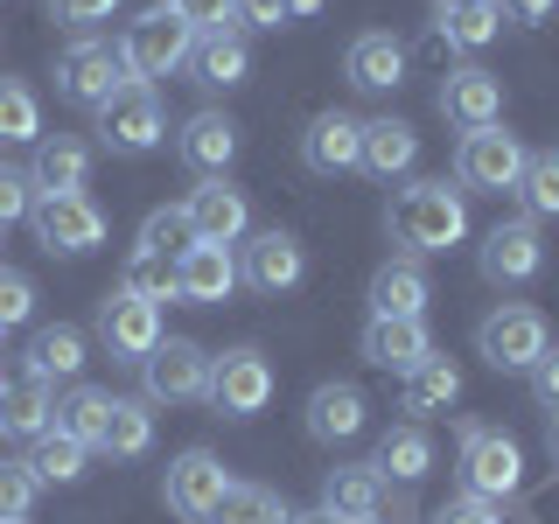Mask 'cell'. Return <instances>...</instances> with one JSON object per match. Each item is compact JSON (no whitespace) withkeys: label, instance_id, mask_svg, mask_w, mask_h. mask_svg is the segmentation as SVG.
Returning a JSON list of instances; mask_svg holds the SVG:
<instances>
[{"label":"cell","instance_id":"6","mask_svg":"<svg viewBox=\"0 0 559 524\" xmlns=\"http://www.w3.org/2000/svg\"><path fill=\"white\" fill-rule=\"evenodd\" d=\"M28 224H35V245H43L49 259H84V252L105 245V210L84 196V189H70V196H35Z\"/></svg>","mask_w":559,"mask_h":524},{"label":"cell","instance_id":"41","mask_svg":"<svg viewBox=\"0 0 559 524\" xmlns=\"http://www.w3.org/2000/svg\"><path fill=\"white\" fill-rule=\"evenodd\" d=\"M35 468L28 462H0V524H22L35 511Z\"/></svg>","mask_w":559,"mask_h":524},{"label":"cell","instance_id":"56","mask_svg":"<svg viewBox=\"0 0 559 524\" xmlns=\"http://www.w3.org/2000/svg\"><path fill=\"white\" fill-rule=\"evenodd\" d=\"M0 336H8V329H0Z\"/></svg>","mask_w":559,"mask_h":524},{"label":"cell","instance_id":"49","mask_svg":"<svg viewBox=\"0 0 559 524\" xmlns=\"http://www.w3.org/2000/svg\"><path fill=\"white\" fill-rule=\"evenodd\" d=\"M552 8H559V0H503L497 14H511V22H524V28H538V22H546Z\"/></svg>","mask_w":559,"mask_h":524},{"label":"cell","instance_id":"21","mask_svg":"<svg viewBox=\"0 0 559 524\" xmlns=\"http://www.w3.org/2000/svg\"><path fill=\"white\" fill-rule=\"evenodd\" d=\"M343 78L357 84V92H399V84H406V43L384 35V28L357 35V43L343 49Z\"/></svg>","mask_w":559,"mask_h":524},{"label":"cell","instance_id":"9","mask_svg":"<svg viewBox=\"0 0 559 524\" xmlns=\"http://www.w3.org/2000/svg\"><path fill=\"white\" fill-rule=\"evenodd\" d=\"M518 483H524V448L497 427H468L462 433V489L468 497L503 503V497H518Z\"/></svg>","mask_w":559,"mask_h":524},{"label":"cell","instance_id":"4","mask_svg":"<svg viewBox=\"0 0 559 524\" xmlns=\"http://www.w3.org/2000/svg\"><path fill=\"white\" fill-rule=\"evenodd\" d=\"M524 162H532V154H524L518 133L476 127V133H462V147H454V182H462L468 196H503V189H518Z\"/></svg>","mask_w":559,"mask_h":524},{"label":"cell","instance_id":"52","mask_svg":"<svg viewBox=\"0 0 559 524\" xmlns=\"http://www.w3.org/2000/svg\"><path fill=\"white\" fill-rule=\"evenodd\" d=\"M314 8H322V0H287V14H314Z\"/></svg>","mask_w":559,"mask_h":524},{"label":"cell","instance_id":"47","mask_svg":"<svg viewBox=\"0 0 559 524\" xmlns=\"http://www.w3.org/2000/svg\"><path fill=\"white\" fill-rule=\"evenodd\" d=\"M524 378H532V398H538V406L559 413V349H546V357H538Z\"/></svg>","mask_w":559,"mask_h":524},{"label":"cell","instance_id":"55","mask_svg":"<svg viewBox=\"0 0 559 524\" xmlns=\"http://www.w3.org/2000/svg\"><path fill=\"white\" fill-rule=\"evenodd\" d=\"M357 524H378V517H357Z\"/></svg>","mask_w":559,"mask_h":524},{"label":"cell","instance_id":"43","mask_svg":"<svg viewBox=\"0 0 559 524\" xmlns=\"http://www.w3.org/2000/svg\"><path fill=\"white\" fill-rule=\"evenodd\" d=\"M28 314H35V279L14 273V266H0V329H22Z\"/></svg>","mask_w":559,"mask_h":524},{"label":"cell","instance_id":"25","mask_svg":"<svg viewBox=\"0 0 559 524\" xmlns=\"http://www.w3.org/2000/svg\"><path fill=\"white\" fill-rule=\"evenodd\" d=\"M357 147H364V119H349V112H322L301 133V162L314 175H349L357 168Z\"/></svg>","mask_w":559,"mask_h":524},{"label":"cell","instance_id":"44","mask_svg":"<svg viewBox=\"0 0 559 524\" xmlns=\"http://www.w3.org/2000/svg\"><path fill=\"white\" fill-rule=\"evenodd\" d=\"M175 14L189 22V35H217V28H238V8L231 0H168Z\"/></svg>","mask_w":559,"mask_h":524},{"label":"cell","instance_id":"40","mask_svg":"<svg viewBox=\"0 0 559 524\" xmlns=\"http://www.w3.org/2000/svg\"><path fill=\"white\" fill-rule=\"evenodd\" d=\"M189 245H197V231H189L182 203H175V210H147V224H140V252H162V259H182Z\"/></svg>","mask_w":559,"mask_h":524},{"label":"cell","instance_id":"45","mask_svg":"<svg viewBox=\"0 0 559 524\" xmlns=\"http://www.w3.org/2000/svg\"><path fill=\"white\" fill-rule=\"evenodd\" d=\"M112 14H119V0H49V22L57 28H98Z\"/></svg>","mask_w":559,"mask_h":524},{"label":"cell","instance_id":"36","mask_svg":"<svg viewBox=\"0 0 559 524\" xmlns=\"http://www.w3.org/2000/svg\"><path fill=\"white\" fill-rule=\"evenodd\" d=\"M280 517H287V503H280L266 483H231V489H224V503L203 524H280Z\"/></svg>","mask_w":559,"mask_h":524},{"label":"cell","instance_id":"7","mask_svg":"<svg viewBox=\"0 0 559 524\" xmlns=\"http://www.w3.org/2000/svg\"><path fill=\"white\" fill-rule=\"evenodd\" d=\"M140 384H147V406H189L210 392V349L189 336H168L140 357Z\"/></svg>","mask_w":559,"mask_h":524},{"label":"cell","instance_id":"18","mask_svg":"<svg viewBox=\"0 0 559 524\" xmlns=\"http://www.w3.org/2000/svg\"><path fill=\"white\" fill-rule=\"evenodd\" d=\"M364 419H371V398H364L349 378H329V384H314V392H308V433H314L322 448L357 441Z\"/></svg>","mask_w":559,"mask_h":524},{"label":"cell","instance_id":"17","mask_svg":"<svg viewBox=\"0 0 559 524\" xmlns=\"http://www.w3.org/2000/svg\"><path fill=\"white\" fill-rule=\"evenodd\" d=\"M441 119H454L462 133L476 127H503V84L489 78L483 63H462L441 78Z\"/></svg>","mask_w":559,"mask_h":524},{"label":"cell","instance_id":"22","mask_svg":"<svg viewBox=\"0 0 559 524\" xmlns=\"http://www.w3.org/2000/svg\"><path fill=\"white\" fill-rule=\"evenodd\" d=\"M433 301V279L419 259H384L371 279V314H392V322H419Z\"/></svg>","mask_w":559,"mask_h":524},{"label":"cell","instance_id":"2","mask_svg":"<svg viewBox=\"0 0 559 524\" xmlns=\"http://www.w3.org/2000/svg\"><path fill=\"white\" fill-rule=\"evenodd\" d=\"M189 43H197L189 22L162 0V8H147L140 22H127V35H119V63H127L133 84H154V78H168V70L189 63Z\"/></svg>","mask_w":559,"mask_h":524},{"label":"cell","instance_id":"19","mask_svg":"<svg viewBox=\"0 0 559 524\" xmlns=\"http://www.w3.org/2000/svg\"><path fill=\"white\" fill-rule=\"evenodd\" d=\"M35 196H70V189L92 182V147L78 133H43L35 140V162H28Z\"/></svg>","mask_w":559,"mask_h":524},{"label":"cell","instance_id":"8","mask_svg":"<svg viewBox=\"0 0 559 524\" xmlns=\"http://www.w3.org/2000/svg\"><path fill=\"white\" fill-rule=\"evenodd\" d=\"M98 140L112 154H154L168 140V112L162 98H154V84H127V92H112L98 105Z\"/></svg>","mask_w":559,"mask_h":524},{"label":"cell","instance_id":"51","mask_svg":"<svg viewBox=\"0 0 559 524\" xmlns=\"http://www.w3.org/2000/svg\"><path fill=\"white\" fill-rule=\"evenodd\" d=\"M546 454H552V468H559V413L546 419Z\"/></svg>","mask_w":559,"mask_h":524},{"label":"cell","instance_id":"15","mask_svg":"<svg viewBox=\"0 0 559 524\" xmlns=\"http://www.w3.org/2000/svg\"><path fill=\"white\" fill-rule=\"evenodd\" d=\"M238 294V252L231 245H189L182 259H175V301L189 308H217Z\"/></svg>","mask_w":559,"mask_h":524},{"label":"cell","instance_id":"34","mask_svg":"<svg viewBox=\"0 0 559 524\" xmlns=\"http://www.w3.org/2000/svg\"><path fill=\"white\" fill-rule=\"evenodd\" d=\"M105 413H112V392H98V384L78 378V384L57 398V433H70V441H84V448H98Z\"/></svg>","mask_w":559,"mask_h":524},{"label":"cell","instance_id":"38","mask_svg":"<svg viewBox=\"0 0 559 524\" xmlns=\"http://www.w3.org/2000/svg\"><path fill=\"white\" fill-rule=\"evenodd\" d=\"M497 28H503L497 0H483V8H441V43L448 49H483V43H497Z\"/></svg>","mask_w":559,"mask_h":524},{"label":"cell","instance_id":"50","mask_svg":"<svg viewBox=\"0 0 559 524\" xmlns=\"http://www.w3.org/2000/svg\"><path fill=\"white\" fill-rule=\"evenodd\" d=\"M280 524H336V517H329V511H287Z\"/></svg>","mask_w":559,"mask_h":524},{"label":"cell","instance_id":"10","mask_svg":"<svg viewBox=\"0 0 559 524\" xmlns=\"http://www.w3.org/2000/svg\"><path fill=\"white\" fill-rule=\"evenodd\" d=\"M210 406H217L224 419H252V413H266V398H273V364L259 357L252 343H238V349H224V357H210Z\"/></svg>","mask_w":559,"mask_h":524},{"label":"cell","instance_id":"54","mask_svg":"<svg viewBox=\"0 0 559 524\" xmlns=\"http://www.w3.org/2000/svg\"><path fill=\"white\" fill-rule=\"evenodd\" d=\"M0 433H8V384H0Z\"/></svg>","mask_w":559,"mask_h":524},{"label":"cell","instance_id":"28","mask_svg":"<svg viewBox=\"0 0 559 524\" xmlns=\"http://www.w3.org/2000/svg\"><path fill=\"white\" fill-rule=\"evenodd\" d=\"M84 329H70V322H49V329H35L28 336V378H43V384H78L84 378Z\"/></svg>","mask_w":559,"mask_h":524},{"label":"cell","instance_id":"26","mask_svg":"<svg viewBox=\"0 0 559 524\" xmlns=\"http://www.w3.org/2000/svg\"><path fill=\"white\" fill-rule=\"evenodd\" d=\"M378 503H384V476H378L371 462H343V468H329V476H322V511L336 517V524L378 517Z\"/></svg>","mask_w":559,"mask_h":524},{"label":"cell","instance_id":"42","mask_svg":"<svg viewBox=\"0 0 559 524\" xmlns=\"http://www.w3.org/2000/svg\"><path fill=\"white\" fill-rule=\"evenodd\" d=\"M28 210H35V182H28V168L0 162V231H8V224H22Z\"/></svg>","mask_w":559,"mask_h":524},{"label":"cell","instance_id":"14","mask_svg":"<svg viewBox=\"0 0 559 524\" xmlns=\"http://www.w3.org/2000/svg\"><path fill=\"white\" fill-rule=\"evenodd\" d=\"M182 217H189V231H197V245H238L245 224H252V203H245L238 182H224V175H203V182L189 189Z\"/></svg>","mask_w":559,"mask_h":524},{"label":"cell","instance_id":"30","mask_svg":"<svg viewBox=\"0 0 559 524\" xmlns=\"http://www.w3.org/2000/svg\"><path fill=\"white\" fill-rule=\"evenodd\" d=\"M371 468H378L384 483H419V476L433 468V433L419 427V419H399V427H384Z\"/></svg>","mask_w":559,"mask_h":524},{"label":"cell","instance_id":"24","mask_svg":"<svg viewBox=\"0 0 559 524\" xmlns=\"http://www.w3.org/2000/svg\"><path fill=\"white\" fill-rule=\"evenodd\" d=\"M364 357H371L378 371H399V378H406L413 364L433 357V336H427V322H392V314H371V322H364Z\"/></svg>","mask_w":559,"mask_h":524},{"label":"cell","instance_id":"3","mask_svg":"<svg viewBox=\"0 0 559 524\" xmlns=\"http://www.w3.org/2000/svg\"><path fill=\"white\" fill-rule=\"evenodd\" d=\"M127 63H119V43H98V35H78V43L57 57V98L78 105V112H98L112 92H127Z\"/></svg>","mask_w":559,"mask_h":524},{"label":"cell","instance_id":"32","mask_svg":"<svg viewBox=\"0 0 559 524\" xmlns=\"http://www.w3.org/2000/svg\"><path fill=\"white\" fill-rule=\"evenodd\" d=\"M49 427H57V392L22 371L8 384V433L14 441H35V433H49Z\"/></svg>","mask_w":559,"mask_h":524},{"label":"cell","instance_id":"33","mask_svg":"<svg viewBox=\"0 0 559 524\" xmlns=\"http://www.w3.org/2000/svg\"><path fill=\"white\" fill-rule=\"evenodd\" d=\"M22 462L35 468V483H78V476H84V462H92V448L49 427V433H35V441H28Z\"/></svg>","mask_w":559,"mask_h":524},{"label":"cell","instance_id":"48","mask_svg":"<svg viewBox=\"0 0 559 524\" xmlns=\"http://www.w3.org/2000/svg\"><path fill=\"white\" fill-rule=\"evenodd\" d=\"M231 8H238V22H245V28H287V22H294L287 0H231Z\"/></svg>","mask_w":559,"mask_h":524},{"label":"cell","instance_id":"11","mask_svg":"<svg viewBox=\"0 0 559 524\" xmlns=\"http://www.w3.org/2000/svg\"><path fill=\"white\" fill-rule=\"evenodd\" d=\"M476 266H483L489 287H524V279H538V266H546L538 217H503V224H489L483 245H476Z\"/></svg>","mask_w":559,"mask_h":524},{"label":"cell","instance_id":"46","mask_svg":"<svg viewBox=\"0 0 559 524\" xmlns=\"http://www.w3.org/2000/svg\"><path fill=\"white\" fill-rule=\"evenodd\" d=\"M433 524H503V511H497L489 497H468V489H462V497H454V503H448V511L433 517Z\"/></svg>","mask_w":559,"mask_h":524},{"label":"cell","instance_id":"35","mask_svg":"<svg viewBox=\"0 0 559 524\" xmlns=\"http://www.w3.org/2000/svg\"><path fill=\"white\" fill-rule=\"evenodd\" d=\"M43 140V105L22 78H0V147H35Z\"/></svg>","mask_w":559,"mask_h":524},{"label":"cell","instance_id":"12","mask_svg":"<svg viewBox=\"0 0 559 524\" xmlns=\"http://www.w3.org/2000/svg\"><path fill=\"white\" fill-rule=\"evenodd\" d=\"M224 489H231V476H224V462L210 448H182L168 462V476H162V497H168V511L182 524H203L224 503Z\"/></svg>","mask_w":559,"mask_h":524},{"label":"cell","instance_id":"13","mask_svg":"<svg viewBox=\"0 0 559 524\" xmlns=\"http://www.w3.org/2000/svg\"><path fill=\"white\" fill-rule=\"evenodd\" d=\"M98 343H105V357L112 364H140L154 343H162V308L154 301H140V294H105L98 301Z\"/></svg>","mask_w":559,"mask_h":524},{"label":"cell","instance_id":"5","mask_svg":"<svg viewBox=\"0 0 559 524\" xmlns=\"http://www.w3.org/2000/svg\"><path fill=\"white\" fill-rule=\"evenodd\" d=\"M476 349H483V364H497V371H532V364L552 349V329H546L538 308L503 301V308H489L476 322Z\"/></svg>","mask_w":559,"mask_h":524},{"label":"cell","instance_id":"23","mask_svg":"<svg viewBox=\"0 0 559 524\" xmlns=\"http://www.w3.org/2000/svg\"><path fill=\"white\" fill-rule=\"evenodd\" d=\"M189 70H197L203 92H231V84L252 78V43L238 28H217V35H197L189 43Z\"/></svg>","mask_w":559,"mask_h":524},{"label":"cell","instance_id":"29","mask_svg":"<svg viewBox=\"0 0 559 524\" xmlns=\"http://www.w3.org/2000/svg\"><path fill=\"white\" fill-rule=\"evenodd\" d=\"M454 398H462V364H448L441 349H433L427 364H413V371H406V392H399V406H406L419 427H427V419L448 413Z\"/></svg>","mask_w":559,"mask_h":524},{"label":"cell","instance_id":"37","mask_svg":"<svg viewBox=\"0 0 559 524\" xmlns=\"http://www.w3.org/2000/svg\"><path fill=\"white\" fill-rule=\"evenodd\" d=\"M119 287L140 294V301H154V308L175 301V259H162V252H140V245H133V252H127V273H119Z\"/></svg>","mask_w":559,"mask_h":524},{"label":"cell","instance_id":"53","mask_svg":"<svg viewBox=\"0 0 559 524\" xmlns=\"http://www.w3.org/2000/svg\"><path fill=\"white\" fill-rule=\"evenodd\" d=\"M441 8H483V0H433V14H441Z\"/></svg>","mask_w":559,"mask_h":524},{"label":"cell","instance_id":"31","mask_svg":"<svg viewBox=\"0 0 559 524\" xmlns=\"http://www.w3.org/2000/svg\"><path fill=\"white\" fill-rule=\"evenodd\" d=\"M147 448H154L147 398H112V413H105V427H98V454H112V462H140Z\"/></svg>","mask_w":559,"mask_h":524},{"label":"cell","instance_id":"16","mask_svg":"<svg viewBox=\"0 0 559 524\" xmlns=\"http://www.w3.org/2000/svg\"><path fill=\"white\" fill-rule=\"evenodd\" d=\"M238 279H245V287H259V294L301 287V279H308L301 238H294V231H259L252 245H245V259H238Z\"/></svg>","mask_w":559,"mask_h":524},{"label":"cell","instance_id":"27","mask_svg":"<svg viewBox=\"0 0 559 524\" xmlns=\"http://www.w3.org/2000/svg\"><path fill=\"white\" fill-rule=\"evenodd\" d=\"M419 162V133L406 119H364V147H357V168L378 175V182H392V175H406Z\"/></svg>","mask_w":559,"mask_h":524},{"label":"cell","instance_id":"39","mask_svg":"<svg viewBox=\"0 0 559 524\" xmlns=\"http://www.w3.org/2000/svg\"><path fill=\"white\" fill-rule=\"evenodd\" d=\"M518 196H524V217H559V147H552V154H532V162H524Z\"/></svg>","mask_w":559,"mask_h":524},{"label":"cell","instance_id":"20","mask_svg":"<svg viewBox=\"0 0 559 524\" xmlns=\"http://www.w3.org/2000/svg\"><path fill=\"white\" fill-rule=\"evenodd\" d=\"M175 154L197 175H224L238 162V119L231 112H189L182 133H175Z\"/></svg>","mask_w":559,"mask_h":524},{"label":"cell","instance_id":"1","mask_svg":"<svg viewBox=\"0 0 559 524\" xmlns=\"http://www.w3.org/2000/svg\"><path fill=\"white\" fill-rule=\"evenodd\" d=\"M384 231H392L399 259H441L468 238V203H462V189H448V182H413V189H399Z\"/></svg>","mask_w":559,"mask_h":524}]
</instances>
